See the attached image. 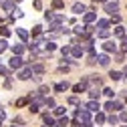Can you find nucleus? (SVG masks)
I'll return each mask as SVG.
<instances>
[{
	"label": "nucleus",
	"instance_id": "obj_1",
	"mask_svg": "<svg viewBox=\"0 0 127 127\" xmlns=\"http://www.w3.org/2000/svg\"><path fill=\"white\" fill-rule=\"evenodd\" d=\"M79 121H83V123H91V113L85 109V107H79V111H77V115H75Z\"/></svg>",
	"mask_w": 127,
	"mask_h": 127
},
{
	"label": "nucleus",
	"instance_id": "obj_2",
	"mask_svg": "<svg viewBox=\"0 0 127 127\" xmlns=\"http://www.w3.org/2000/svg\"><path fill=\"white\" fill-rule=\"evenodd\" d=\"M8 65H10V69H22V65H24V61H22V57H12L10 61H8Z\"/></svg>",
	"mask_w": 127,
	"mask_h": 127
},
{
	"label": "nucleus",
	"instance_id": "obj_3",
	"mask_svg": "<svg viewBox=\"0 0 127 127\" xmlns=\"http://www.w3.org/2000/svg\"><path fill=\"white\" fill-rule=\"evenodd\" d=\"M105 12H109V14L115 16V14L119 12V4L115 2V0H113V2H105Z\"/></svg>",
	"mask_w": 127,
	"mask_h": 127
},
{
	"label": "nucleus",
	"instance_id": "obj_4",
	"mask_svg": "<svg viewBox=\"0 0 127 127\" xmlns=\"http://www.w3.org/2000/svg\"><path fill=\"white\" fill-rule=\"evenodd\" d=\"M105 109H107V111H119V109H121V103H119V101H113V99H109V101L105 103Z\"/></svg>",
	"mask_w": 127,
	"mask_h": 127
},
{
	"label": "nucleus",
	"instance_id": "obj_5",
	"mask_svg": "<svg viewBox=\"0 0 127 127\" xmlns=\"http://www.w3.org/2000/svg\"><path fill=\"white\" fill-rule=\"evenodd\" d=\"M103 51H105V53H115V51H117V44H115L113 40H105V42H103Z\"/></svg>",
	"mask_w": 127,
	"mask_h": 127
},
{
	"label": "nucleus",
	"instance_id": "obj_6",
	"mask_svg": "<svg viewBox=\"0 0 127 127\" xmlns=\"http://www.w3.org/2000/svg\"><path fill=\"white\" fill-rule=\"evenodd\" d=\"M30 77H32V71H30V67L18 71V79H20V81H26V79H30Z\"/></svg>",
	"mask_w": 127,
	"mask_h": 127
},
{
	"label": "nucleus",
	"instance_id": "obj_7",
	"mask_svg": "<svg viewBox=\"0 0 127 127\" xmlns=\"http://www.w3.org/2000/svg\"><path fill=\"white\" fill-rule=\"evenodd\" d=\"M73 12H75V14H85V12H87V6L81 4V2H77V4H73Z\"/></svg>",
	"mask_w": 127,
	"mask_h": 127
},
{
	"label": "nucleus",
	"instance_id": "obj_8",
	"mask_svg": "<svg viewBox=\"0 0 127 127\" xmlns=\"http://www.w3.org/2000/svg\"><path fill=\"white\" fill-rule=\"evenodd\" d=\"M10 51L14 53V57H20V55L24 53V44H12V46H10Z\"/></svg>",
	"mask_w": 127,
	"mask_h": 127
},
{
	"label": "nucleus",
	"instance_id": "obj_9",
	"mask_svg": "<svg viewBox=\"0 0 127 127\" xmlns=\"http://www.w3.org/2000/svg\"><path fill=\"white\" fill-rule=\"evenodd\" d=\"M85 109H87V111H99L101 105H99V101H89V103L85 105Z\"/></svg>",
	"mask_w": 127,
	"mask_h": 127
},
{
	"label": "nucleus",
	"instance_id": "obj_10",
	"mask_svg": "<svg viewBox=\"0 0 127 127\" xmlns=\"http://www.w3.org/2000/svg\"><path fill=\"white\" fill-rule=\"evenodd\" d=\"M83 16H85V22H87V24H91V22L97 20V14H95V12H89V10L83 14Z\"/></svg>",
	"mask_w": 127,
	"mask_h": 127
},
{
	"label": "nucleus",
	"instance_id": "obj_11",
	"mask_svg": "<svg viewBox=\"0 0 127 127\" xmlns=\"http://www.w3.org/2000/svg\"><path fill=\"white\" fill-rule=\"evenodd\" d=\"M113 34H115V36H119V38H125V34H127V28H123V26H115Z\"/></svg>",
	"mask_w": 127,
	"mask_h": 127
},
{
	"label": "nucleus",
	"instance_id": "obj_12",
	"mask_svg": "<svg viewBox=\"0 0 127 127\" xmlns=\"http://www.w3.org/2000/svg\"><path fill=\"white\" fill-rule=\"evenodd\" d=\"M2 8L6 12H14V0H4L2 2Z\"/></svg>",
	"mask_w": 127,
	"mask_h": 127
},
{
	"label": "nucleus",
	"instance_id": "obj_13",
	"mask_svg": "<svg viewBox=\"0 0 127 127\" xmlns=\"http://www.w3.org/2000/svg\"><path fill=\"white\" fill-rule=\"evenodd\" d=\"M71 53H73V57H77V59H79V57H83V53H85V51H83V46H71Z\"/></svg>",
	"mask_w": 127,
	"mask_h": 127
},
{
	"label": "nucleus",
	"instance_id": "obj_14",
	"mask_svg": "<svg viewBox=\"0 0 127 127\" xmlns=\"http://www.w3.org/2000/svg\"><path fill=\"white\" fill-rule=\"evenodd\" d=\"M97 63H99L101 67H107V65H109V57H107V55H99V57H97Z\"/></svg>",
	"mask_w": 127,
	"mask_h": 127
},
{
	"label": "nucleus",
	"instance_id": "obj_15",
	"mask_svg": "<svg viewBox=\"0 0 127 127\" xmlns=\"http://www.w3.org/2000/svg\"><path fill=\"white\" fill-rule=\"evenodd\" d=\"M67 89H69V83H67V81H63V83H57V85H55V91H59V93L67 91Z\"/></svg>",
	"mask_w": 127,
	"mask_h": 127
},
{
	"label": "nucleus",
	"instance_id": "obj_16",
	"mask_svg": "<svg viewBox=\"0 0 127 127\" xmlns=\"http://www.w3.org/2000/svg\"><path fill=\"white\" fill-rule=\"evenodd\" d=\"M99 91L97 89H89V97H91V101H99Z\"/></svg>",
	"mask_w": 127,
	"mask_h": 127
},
{
	"label": "nucleus",
	"instance_id": "obj_17",
	"mask_svg": "<svg viewBox=\"0 0 127 127\" xmlns=\"http://www.w3.org/2000/svg\"><path fill=\"white\" fill-rule=\"evenodd\" d=\"M109 26V20H105V18H101V20H97V26H95V30H103V28H107Z\"/></svg>",
	"mask_w": 127,
	"mask_h": 127
},
{
	"label": "nucleus",
	"instance_id": "obj_18",
	"mask_svg": "<svg viewBox=\"0 0 127 127\" xmlns=\"http://www.w3.org/2000/svg\"><path fill=\"white\" fill-rule=\"evenodd\" d=\"M16 34H18L22 40H28V32H26L24 28H16Z\"/></svg>",
	"mask_w": 127,
	"mask_h": 127
},
{
	"label": "nucleus",
	"instance_id": "obj_19",
	"mask_svg": "<svg viewBox=\"0 0 127 127\" xmlns=\"http://www.w3.org/2000/svg\"><path fill=\"white\" fill-rule=\"evenodd\" d=\"M109 77L113 79V81H121V77H123V75H121L119 71H111V73H109Z\"/></svg>",
	"mask_w": 127,
	"mask_h": 127
},
{
	"label": "nucleus",
	"instance_id": "obj_20",
	"mask_svg": "<svg viewBox=\"0 0 127 127\" xmlns=\"http://www.w3.org/2000/svg\"><path fill=\"white\" fill-rule=\"evenodd\" d=\"M42 119H44V123H46V125H53V127L57 125V121H55L51 115H42Z\"/></svg>",
	"mask_w": 127,
	"mask_h": 127
},
{
	"label": "nucleus",
	"instance_id": "obj_21",
	"mask_svg": "<svg viewBox=\"0 0 127 127\" xmlns=\"http://www.w3.org/2000/svg\"><path fill=\"white\" fill-rule=\"evenodd\" d=\"M103 95H105V97H109V99H113V97H115L113 89H103Z\"/></svg>",
	"mask_w": 127,
	"mask_h": 127
},
{
	"label": "nucleus",
	"instance_id": "obj_22",
	"mask_svg": "<svg viewBox=\"0 0 127 127\" xmlns=\"http://www.w3.org/2000/svg\"><path fill=\"white\" fill-rule=\"evenodd\" d=\"M63 6H65V2H63V0H53V8H63Z\"/></svg>",
	"mask_w": 127,
	"mask_h": 127
},
{
	"label": "nucleus",
	"instance_id": "obj_23",
	"mask_svg": "<svg viewBox=\"0 0 127 127\" xmlns=\"http://www.w3.org/2000/svg\"><path fill=\"white\" fill-rule=\"evenodd\" d=\"M6 49H8V42H6L4 38H2V40H0V55H2V53H4Z\"/></svg>",
	"mask_w": 127,
	"mask_h": 127
},
{
	"label": "nucleus",
	"instance_id": "obj_24",
	"mask_svg": "<svg viewBox=\"0 0 127 127\" xmlns=\"http://www.w3.org/2000/svg\"><path fill=\"white\" fill-rule=\"evenodd\" d=\"M57 125H61V127H65V125H69V119H67V117H61V119L57 121Z\"/></svg>",
	"mask_w": 127,
	"mask_h": 127
},
{
	"label": "nucleus",
	"instance_id": "obj_25",
	"mask_svg": "<svg viewBox=\"0 0 127 127\" xmlns=\"http://www.w3.org/2000/svg\"><path fill=\"white\" fill-rule=\"evenodd\" d=\"M107 121H109L111 125H115V123L119 121V117H117V115H109V117H107Z\"/></svg>",
	"mask_w": 127,
	"mask_h": 127
},
{
	"label": "nucleus",
	"instance_id": "obj_26",
	"mask_svg": "<svg viewBox=\"0 0 127 127\" xmlns=\"http://www.w3.org/2000/svg\"><path fill=\"white\" fill-rule=\"evenodd\" d=\"M22 14H24V12H22L20 8H14V12H12V16H14V18H20Z\"/></svg>",
	"mask_w": 127,
	"mask_h": 127
},
{
	"label": "nucleus",
	"instance_id": "obj_27",
	"mask_svg": "<svg viewBox=\"0 0 127 127\" xmlns=\"http://www.w3.org/2000/svg\"><path fill=\"white\" fill-rule=\"evenodd\" d=\"M44 49L51 53V51H55V49H57V44H55V42H46V44H44Z\"/></svg>",
	"mask_w": 127,
	"mask_h": 127
},
{
	"label": "nucleus",
	"instance_id": "obj_28",
	"mask_svg": "<svg viewBox=\"0 0 127 127\" xmlns=\"http://www.w3.org/2000/svg\"><path fill=\"white\" fill-rule=\"evenodd\" d=\"M95 121H97L99 125H101V123H105V115H103V113H97V117H95Z\"/></svg>",
	"mask_w": 127,
	"mask_h": 127
},
{
	"label": "nucleus",
	"instance_id": "obj_29",
	"mask_svg": "<svg viewBox=\"0 0 127 127\" xmlns=\"http://www.w3.org/2000/svg\"><path fill=\"white\" fill-rule=\"evenodd\" d=\"M0 32H2V36L6 38V36H10V28H6V26H2V28H0Z\"/></svg>",
	"mask_w": 127,
	"mask_h": 127
},
{
	"label": "nucleus",
	"instance_id": "obj_30",
	"mask_svg": "<svg viewBox=\"0 0 127 127\" xmlns=\"http://www.w3.org/2000/svg\"><path fill=\"white\" fill-rule=\"evenodd\" d=\"M99 36H101V38H109V30H107V28L99 30Z\"/></svg>",
	"mask_w": 127,
	"mask_h": 127
},
{
	"label": "nucleus",
	"instance_id": "obj_31",
	"mask_svg": "<svg viewBox=\"0 0 127 127\" xmlns=\"http://www.w3.org/2000/svg\"><path fill=\"white\" fill-rule=\"evenodd\" d=\"M40 32H42V26H40V24H36V26L32 28V34H40Z\"/></svg>",
	"mask_w": 127,
	"mask_h": 127
},
{
	"label": "nucleus",
	"instance_id": "obj_32",
	"mask_svg": "<svg viewBox=\"0 0 127 127\" xmlns=\"http://www.w3.org/2000/svg\"><path fill=\"white\" fill-rule=\"evenodd\" d=\"M44 105H46V107H57V105H55V99H49V97H46Z\"/></svg>",
	"mask_w": 127,
	"mask_h": 127
},
{
	"label": "nucleus",
	"instance_id": "obj_33",
	"mask_svg": "<svg viewBox=\"0 0 127 127\" xmlns=\"http://www.w3.org/2000/svg\"><path fill=\"white\" fill-rule=\"evenodd\" d=\"M83 51H87V53H93V42H91V40L85 44V49H83Z\"/></svg>",
	"mask_w": 127,
	"mask_h": 127
},
{
	"label": "nucleus",
	"instance_id": "obj_34",
	"mask_svg": "<svg viewBox=\"0 0 127 127\" xmlns=\"http://www.w3.org/2000/svg\"><path fill=\"white\" fill-rule=\"evenodd\" d=\"M61 53H63V57H67V55L71 53V46H63V49H61Z\"/></svg>",
	"mask_w": 127,
	"mask_h": 127
},
{
	"label": "nucleus",
	"instance_id": "obj_35",
	"mask_svg": "<svg viewBox=\"0 0 127 127\" xmlns=\"http://www.w3.org/2000/svg\"><path fill=\"white\" fill-rule=\"evenodd\" d=\"M65 113V107H55V115H63Z\"/></svg>",
	"mask_w": 127,
	"mask_h": 127
},
{
	"label": "nucleus",
	"instance_id": "obj_36",
	"mask_svg": "<svg viewBox=\"0 0 127 127\" xmlns=\"http://www.w3.org/2000/svg\"><path fill=\"white\" fill-rule=\"evenodd\" d=\"M26 103H28V99H18V101H16V107H24Z\"/></svg>",
	"mask_w": 127,
	"mask_h": 127
},
{
	"label": "nucleus",
	"instance_id": "obj_37",
	"mask_svg": "<svg viewBox=\"0 0 127 127\" xmlns=\"http://www.w3.org/2000/svg\"><path fill=\"white\" fill-rule=\"evenodd\" d=\"M121 51H123V53H125V51H127V36H125V38H123V40H121Z\"/></svg>",
	"mask_w": 127,
	"mask_h": 127
},
{
	"label": "nucleus",
	"instance_id": "obj_38",
	"mask_svg": "<svg viewBox=\"0 0 127 127\" xmlns=\"http://www.w3.org/2000/svg\"><path fill=\"white\" fill-rule=\"evenodd\" d=\"M119 20H121V16H119V14H115V16H111V20H109V22H115V24H117Z\"/></svg>",
	"mask_w": 127,
	"mask_h": 127
},
{
	"label": "nucleus",
	"instance_id": "obj_39",
	"mask_svg": "<svg viewBox=\"0 0 127 127\" xmlns=\"http://www.w3.org/2000/svg\"><path fill=\"white\" fill-rule=\"evenodd\" d=\"M0 75H4V77H8V69H4L2 65H0Z\"/></svg>",
	"mask_w": 127,
	"mask_h": 127
},
{
	"label": "nucleus",
	"instance_id": "obj_40",
	"mask_svg": "<svg viewBox=\"0 0 127 127\" xmlns=\"http://www.w3.org/2000/svg\"><path fill=\"white\" fill-rule=\"evenodd\" d=\"M6 119V113H4V109H0V123H2Z\"/></svg>",
	"mask_w": 127,
	"mask_h": 127
},
{
	"label": "nucleus",
	"instance_id": "obj_41",
	"mask_svg": "<svg viewBox=\"0 0 127 127\" xmlns=\"http://www.w3.org/2000/svg\"><path fill=\"white\" fill-rule=\"evenodd\" d=\"M119 119H121V121H125V123H127V111H123V113H121V117H119Z\"/></svg>",
	"mask_w": 127,
	"mask_h": 127
},
{
	"label": "nucleus",
	"instance_id": "obj_42",
	"mask_svg": "<svg viewBox=\"0 0 127 127\" xmlns=\"http://www.w3.org/2000/svg\"><path fill=\"white\" fill-rule=\"evenodd\" d=\"M93 123H83V125H79V127H91Z\"/></svg>",
	"mask_w": 127,
	"mask_h": 127
},
{
	"label": "nucleus",
	"instance_id": "obj_43",
	"mask_svg": "<svg viewBox=\"0 0 127 127\" xmlns=\"http://www.w3.org/2000/svg\"><path fill=\"white\" fill-rule=\"evenodd\" d=\"M123 75H125V77H127V67H125V69H123Z\"/></svg>",
	"mask_w": 127,
	"mask_h": 127
},
{
	"label": "nucleus",
	"instance_id": "obj_44",
	"mask_svg": "<svg viewBox=\"0 0 127 127\" xmlns=\"http://www.w3.org/2000/svg\"><path fill=\"white\" fill-rule=\"evenodd\" d=\"M95 2H107V0H95Z\"/></svg>",
	"mask_w": 127,
	"mask_h": 127
},
{
	"label": "nucleus",
	"instance_id": "obj_45",
	"mask_svg": "<svg viewBox=\"0 0 127 127\" xmlns=\"http://www.w3.org/2000/svg\"><path fill=\"white\" fill-rule=\"evenodd\" d=\"M14 2H22V0H14Z\"/></svg>",
	"mask_w": 127,
	"mask_h": 127
},
{
	"label": "nucleus",
	"instance_id": "obj_46",
	"mask_svg": "<svg viewBox=\"0 0 127 127\" xmlns=\"http://www.w3.org/2000/svg\"><path fill=\"white\" fill-rule=\"evenodd\" d=\"M0 2H4V0H0Z\"/></svg>",
	"mask_w": 127,
	"mask_h": 127
},
{
	"label": "nucleus",
	"instance_id": "obj_47",
	"mask_svg": "<svg viewBox=\"0 0 127 127\" xmlns=\"http://www.w3.org/2000/svg\"><path fill=\"white\" fill-rule=\"evenodd\" d=\"M12 127H16V125H12Z\"/></svg>",
	"mask_w": 127,
	"mask_h": 127
},
{
	"label": "nucleus",
	"instance_id": "obj_48",
	"mask_svg": "<svg viewBox=\"0 0 127 127\" xmlns=\"http://www.w3.org/2000/svg\"><path fill=\"white\" fill-rule=\"evenodd\" d=\"M123 127H127V125H123Z\"/></svg>",
	"mask_w": 127,
	"mask_h": 127
}]
</instances>
